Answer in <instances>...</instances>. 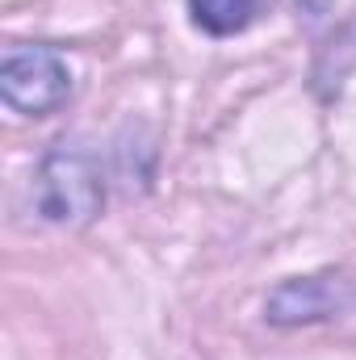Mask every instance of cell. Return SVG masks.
<instances>
[{
	"mask_svg": "<svg viewBox=\"0 0 356 360\" xmlns=\"http://www.w3.org/2000/svg\"><path fill=\"white\" fill-rule=\"evenodd\" d=\"M105 205V180L96 155L76 147V143H59L42 155L38 176H34V210L38 218H46L51 226H68L80 231Z\"/></svg>",
	"mask_w": 356,
	"mask_h": 360,
	"instance_id": "obj_1",
	"label": "cell"
},
{
	"mask_svg": "<svg viewBox=\"0 0 356 360\" xmlns=\"http://www.w3.org/2000/svg\"><path fill=\"white\" fill-rule=\"evenodd\" d=\"M76 89L72 63L55 46H8L0 59V96L21 117H46Z\"/></svg>",
	"mask_w": 356,
	"mask_h": 360,
	"instance_id": "obj_2",
	"label": "cell"
},
{
	"mask_svg": "<svg viewBox=\"0 0 356 360\" xmlns=\"http://www.w3.org/2000/svg\"><path fill=\"white\" fill-rule=\"evenodd\" d=\"M356 302L352 285L336 272H314V276H289L281 281L265 302V319L276 327H302V323H323L344 314Z\"/></svg>",
	"mask_w": 356,
	"mask_h": 360,
	"instance_id": "obj_3",
	"label": "cell"
},
{
	"mask_svg": "<svg viewBox=\"0 0 356 360\" xmlns=\"http://www.w3.org/2000/svg\"><path fill=\"white\" fill-rule=\"evenodd\" d=\"M265 4L268 0H189V21L210 38H235L265 13Z\"/></svg>",
	"mask_w": 356,
	"mask_h": 360,
	"instance_id": "obj_4",
	"label": "cell"
},
{
	"mask_svg": "<svg viewBox=\"0 0 356 360\" xmlns=\"http://www.w3.org/2000/svg\"><path fill=\"white\" fill-rule=\"evenodd\" d=\"M327 4H331V0H298V8H302V13H310V17L327 13Z\"/></svg>",
	"mask_w": 356,
	"mask_h": 360,
	"instance_id": "obj_5",
	"label": "cell"
}]
</instances>
